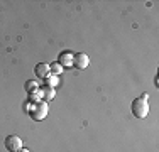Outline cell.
I'll use <instances>...</instances> for the list:
<instances>
[{"instance_id":"cell-9","label":"cell","mask_w":159,"mask_h":152,"mask_svg":"<svg viewBox=\"0 0 159 152\" xmlns=\"http://www.w3.org/2000/svg\"><path fill=\"white\" fill-rule=\"evenodd\" d=\"M49 69H51V74L52 76H58V74H61L63 73V66L59 63H52V64H49Z\"/></svg>"},{"instance_id":"cell-11","label":"cell","mask_w":159,"mask_h":152,"mask_svg":"<svg viewBox=\"0 0 159 152\" xmlns=\"http://www.w3.org/2000/svg\"><path fill=\"white\" fill-rule=\"evenodd\" d=\"M29 95H31V100L34 101V103H37V101H41L39 98H43V93H41V90L34 91V93H29Z\"/></svg>"},{"instance_id":"cell-10","label":"cell","mask_w":159,"mask_h":152,"mask_svg":"<svg viewBox=\"0 0 159 152\" xmlns=\"http://www.w3.org/2000/svg\"><path fill=\"white\" fill-rule=\"evenodd\" d=\"M37 90H39V85H37L36 81L31 79V81L25 83V91H27V93H34V91H37Z\"/></svg>"},{"instance_id":"cell-5","label":"cell","mask_w":159,"mask_h":152,"mask_svg":"<svg viewBox=\"0 0 159 152\" xmlns=\"http://www.w3.org/2000/svg\"><path fill=\"white\" fill-rule=\"evenodd\" d=\"M34 73H36L37 78L46 79L48 76L51 74V69H49V64H48V63H39L36 68H34Z\"/></svg>"},{"instance_id":"cell-12","label":"cell","mask_w":159,"mask_h":152,"mask_svg":"<svg viewBox=\"0 0 159 152\" xmlns=\"http://www.w3.org/2000/svg\"><path fill=\"white\" fill-rule=\"evenodd\" d=\"M17 152H31V150H29V149H24V147H22V149H19Z\"/></svg>"},{"instance_id":"cell-7","label":"cell","mask_w":159,"mask_h":152,"mask_svg":"<svg viewBox=\"0 0 159 152\" xmlns=\"http://www.w3.org/2000/svg\"><path fill=\"white\" fill-rule=\"evenodd\" d=\"M44 85L48 86V88H56V86L59 85V81H58V78L56 76H52V74H49L46 79H44Z\"/></svg>"},{"instance_id":"cell-4","label":"cell","mask_w":159,"mask_h":152,"mask_svg":"<svg viewBox=\"0 0 159 152\" xmlns=\"http://www.w3.org/2000/svg\"><path fill=\"white\" fill-rule=\"evenodd\" d=\"M88 64H90L88 54H85V52H78V54L73 56V66L76 68V69H85V68H88Z\"/></svg>"},{"instance_id":"cell-1","label":"cell","mask_w":159,"mask_h":152,"mask_svg":"<svg viewBox=\"0 0 159 152\" xmlns=\"http://www.w3.org/2000/svg\"><path fill=\"white\" fill-rule=\"evenodd\" d=\"M147 98H149V95L142 93L139 98H135L132 101V113H134V117H137V118H146L147 117V113H149V101H147Z\"/></svg>"},{"instance_id":"cell-6","label":"cell","mask_w":159,"mask_h":152,"mask_svg":"<svg viewBox=\"0 0 159 152\" xmlns=\"http://www.w3.org/2000/svg\"><path fill=\"white\" fill-rule=\"evenodd\" d=\"M73 52H70V51H63L61 54L58 56V63L61 64L63 68H70V66H73Z\"/></svg>"},{"instance_id":"cell-2","label":"cell","mask_w":159,"mask_h":152,"mask_svg":"<svg viewBox=\"0 0 159 152\" xmlns=\"http://www.w3.org/2000/svg\"><path fill=\"white\" fill-rule=\"evenodd\" d=\"M29 115H31V118L34 122L44 120L48 115V103L46 101H37V103H34V106L29 110Z\"/></svg>"},{"instance_id":"cell-3","label":"cell","mask_w":159,"mask_h":152,"mask_svg":"<svg viewBox=\"0 0 159 152\" xmlns=\"http://www.w3.org/2000/svg\"><path fill=\"white\" fill-rule=\"evenodd\" d=\"M5 149L9 152H17L19 149H22V139L17 135H9L5 139Z\"/></svg>"},{"instance_id":"cell-8","label":"cell","mask_w":159,"mask_h":152,"mask_svg":"<svg viewBox=\"0 0 159 152\" xmlns=\"http://www.w3.org/2000/svg\"><path fill=\"white\" fill-rule=\"evenodd\" d=\"M41 93H43V98H46V100H52L56 95L54 88H48V86H44L43 90H41Z\"/></svg>"}]
</instances>
